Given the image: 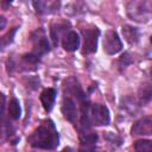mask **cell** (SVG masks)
<instances>
[{
  "instance_id": "6da1fadb",
  "label": "cell",
  "mask_w": 152,
  "mask_h": 152,
  "mask_svg": "<svg viewBox=\"0 0 152 152\" xmlns=\"http://www.w3.org/2000/svg\"><path fill=\"white\" fill-rule=\"evenodd\" d=\"M58 133L51 121L44 122L37 127L28 137V142L32 147L43 150H53L58 146Z\"/></svg>"
},
{
  "instance_id": "7a4b0ae2",
  "label": "cell",
  "mask_w": 152,
  "mask_h": 152,
  "mask_svg": "<svg viewBox=\"0 0 152 152\" xmlns=\"http://www.w3.org/2000/svg\"><path fill=\"white\" fill-rule=\"evenodd\" d=\"M128 17L138 23H147L151 18V6L147 0H132L127 5Z\"/></svg>"
},
{
  "instance_id": "3957f363",
  "label": "cell",
  "mask_w": 152,
  "mask_h": 152,
  "mask_svg": "<svg viewBox=\"0 0 152 152\" xmlns=\"http://www.w3.org/2000/svg\"><path fill=\"white\" fill-rule=\"evenodd\" d=\"M88 118L89 121L93 125L96 126H104L109 124L110 116H109V110L106 106L100 104V103H95L88 107Z\"/></svg>"
},
{
  "instance_id": "277c9868",
  "label": "cell",
  "mask_w": 152,
  "mask_h": 152,
  "mask_svg": "<svg viewBox=\"0 0 152 152\" xmlns=\"http://www.w3.org/2000/svg\"><path fill=\"white\" fill-rule=\"evenodd\" d=\"M83 34V53L90 55L94 53L97 49V39L100 36V31L97 27H91V28H83L82 30Z\"/></svg>"
},
{
  "instance_id": "5b68a950",
  "label": "cell",
  "mask_w": 152,
  "mask_h": 152,
  "mask_svg": "<svg viewBox=\"0 0 152 152\" xmlns=\"http://www.w3.org/2000/svg\"><path fill=\"white\" fill-rule=\"evenodd\" d=\"M102 46H103V51L107 55H115L118 52L121 51L122 49V42L119 38L118 33L113 30H109L106 32L103 42H102Z\"/></svg>"
},
{
  "instance_id": "8992f818",
  "label": "cell",
  "mask_w": 152,
  "mask_h": 152,
  "mask_svg": "<svg viewBox=\"0 0 152 152\" xmlns=\"http://www.w3.org/2000/svg\"><path fill=\"white\" fill-rule=\"evenodd\" d=\"M31 40H32V45H33V53L38 57L45 55L46 52H49L50 50V46H49V42H48V38L44 33V31L42 28L37 30L36 32L32 33V37H31Z\"/></svg>"
},
{
  "instance_id": "52a82bcc",
  "label": "cell",
  "mask_w": 152,
  "mask_h": 152,
  "mask_svg": "<svg viewBox=\"0 0 152 152\" xmlns=\"http://www.w3.org/2000/svg\"><path fill=\"white\" fill-rule=\"evenodd\" d=\"M62 113H63V116L70 122H75L77 119V115H78L76 103H75L74 99L70 97V95H68V94H65L63 102H62Z\"/></svg>"
},
{
  "instance_id": "ba28073f",
  "label": "cell",
  "mask_w": 152,
  "mask_h": 152,
  "mask_svg": "<svg viewBox=\"0 0 152 152\" xmlns=\"http://www.w3.org/2000/svg\"><path fill=\"white\" fill-rule=\"evenodd\" d=\"M131 132L134 135H150V134H152V119L150 116H146V118L138 120L132 126Z\"/></svg>"
},
{
  "instance_id": "9c48e42d",
  "label": "cell",
  "mask_w": 152,
  "mask_h": 152,
  "mask_svg": "<svg viewBox=\"0 0 152 152\" xmlns=\"http://www.w3.org/2000/svg\"><path fill=\"white\" fill-rule=\"evenodd\" d=\"M62 46L68 52H74L80 46V37L75 31L66 32L62 38Z\"/></svg>"
},
{
  "instance_id": "30bf717a",
  "label": "cell",
  "mask_w": 152,
  "mask_h": 152,
  "mask_svg": "<svg viewBox=\"0 0 152 152\" xmlns=\"http://www.w3.org/2000/svg\"><path fill=\"white\" fill-rule=\"evenodd\" d=\"M56 90L53 88H46L42 91L40 94V102L44 107V109L46 112H50L55 104V100H56Z\"/></svg>"
},
{
  "instance_id": "8fae6325",
  "label": "cell",
  "mask_w": 152,
  "mask_h": 152,
  "mask_svg": "<svg viewBox=\"0 0 152 152\" xmlns=\"http://www.w3.org/2000/svg\"><path fill=\"white\" fill-rule=\"evenodd\" d=\"M78 132H80V141L82 145H94L97 140V134L94 133L90 127H82V128H78Z\"/></svg>"
},
{
  "instance_id": "7c38bea8",
  "label": "cell",
  "mask_w": 152,
  "mask_h": 152,
  "mask_svg": "<svg viewBox=\"0 0 152 152\" xmlns=\"http://www.w3.org/2000/svg\"><path fill=\"white\" fill-rule=\"evenodd\" d=\"M122 34L129 44H135L139 40V31L137 30V27H133L131 25H125L122 27Z\"/></svg>"
},
{
  "instance_id": "4fadbf2b",
  "label": "cell",
  "mask_w": 152,
  "mask_h": 152,
  "mask_svg": "<svg viewBox=\"0 0 152 152\" xmlns=\"http://www.w3.org/2000/svg\"><path fill=\"white\" fill-rule=\"evenodd\" d=\"M8 115L13 120H18L20 118V115H21L20 104H19V101L15 97L11 99V101L8 103Z\"/></svg>"
},
{
  "instance_id": "5bb4252c",
  "label": "cell",
  "mask_w": 152,
  "mask_h": 152,
  "mask_svg": "<svg viewBox=\"0 0 152 152\" xmlns=\"http://www.w3.org/2000/svg\"><path fill=\"white\" fill-rule=\"evenodd\" d=\"M18 27H13L11 31H8L6 34H4L2 37H0V50H4L5 48H7L12 42H13V38L15 36V32H17Z\"/></svg>"
},
{
  "instance_id": "9a60e30c",
  "label": "cell",
  "mask_w": 152,
  "mask_h": 152,
  "mask_svg": "<svg viewBox=\"0 0 152 152\" xmlns=\"http://www.w3.org/2000/svg\"><path fill=\"white\" fill-rule=\"evenodd\" d=\"M65 28V25L63 24H58L56 26H52L51 28V38H52V42H53V45H57L58 44V40H59V37H61V32Z\"/></svg>"
},
{
  "instance_id": "2e32d148",
  "label": "cell",
  "mask_w": 152,
  "mask_h": 152,
  "mask_svg": "<svg viewBox=\"0 0 152 152\" xmlns=\"http://www.w3.org/2000/svg\"><path fill=\"white\" fill-rule=\"evenodd\" d=\"M134 150H137V151H151L152 150L151 140H137L134 142Z\"/></svg>"
},
{
  "instance_id": "e0dca14e",
  "label": "cell",
  "mask_w": 152,
  "mask_h": 152,
  "mask_svg": "<svg viewBox=\"0 0 152 152\" xmlns=\"http://www.w3.org/2000/svg\"><path fill=\"white\" fill-rule=\"evenodd\" d=\"M4 108H5V96L0 93V115L4 114Z\"/></svg>"
},
{
  "instance_id": "ac0fdd59",
  "label": "cell",
  "mask_w": 152,
  "mask_h": 152,
  "mask_svg": "<svg viewBox=\"0 0 152 152\" xmlns=\"http://www.w3.org/2000/svg\"><path fill=\"white\" fill-rule=\"evenodd\" d=\"M12 1H13V0H1V7H2L4 10H7V8L10 7V5L12 4Z\"/></svg>"
},
{
  "instance_id": "d6986e66",
  "label": "cell",
  "mask_w": 152,
  "mask_h": 152,
  "mask_svg": "<svg viewBox=\"0 0 152 152\" xmlns=\"http://www.w3.org/2000/svg\"><path fill=\"white\" fill-rule=\"evenodd\" d=\"M5 26H6V19H5V17L0 15V30L5 28Z\"/></svg>"
}]
</instances>
